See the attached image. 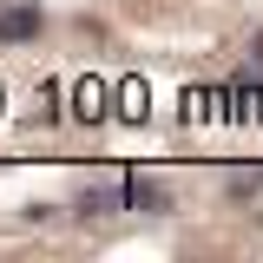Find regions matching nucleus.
Wrapping results in <instances>:
<instances>
[{"instance_id": "nucleus-1", "label": "nucleus", "mask_w": 263, "mask_h": 263, "mask_svg": "<svg viewBox=\"0 0 263 263\" xmlns=\"http://www.w3.org/2000/svg\"><path fill=\"white\" fill-rule=\"evenodd\" d=\"M40 33V7L20 0V7H0V40H33Z\"/></svg>"}, {"instance_id": "nucleus-2", "label": "nucleus", "mask_w": 263, "mask_h": 263, "mask_svg": "<svg viewBox=\"0 0 263 263\" xmlns=\"http://www.w3.org/2000/svg\"><path fill=\"white\" fill-rule=\"evenodd\" d=\"M119 204H125L119 184H86V191H79V217H105V211H119Z\"/></svg>"}, {"instance_id": "nucleus-3", "label": "nucleus", "mask_w": 263, "mask_h": 263, "mask_svg": "<svg viewBox=\"0 0 263 263\" xmlns=\"http://www.w3.org/2000/svg\"><path fill=\"white\" fill-rule=\"evenodd\" d=\"M119 191H125V204H132V211H171V197H164L152 178H125Z\"/></svg>"}, {"instance_id": "nucleus-4", "label": "nucleus", "mask_w": 263, "mask_h": 263, "mask_svg": "<svg viewBox=\"0 0 263 263\" xmlns=\"http://www.w3.org/2000/svg\"><path fill=\"white\" fill-rule=\"evenodd\" d=\"M250 60H263V33H257V46H250Z\"/></svg>"}]
</instances>
